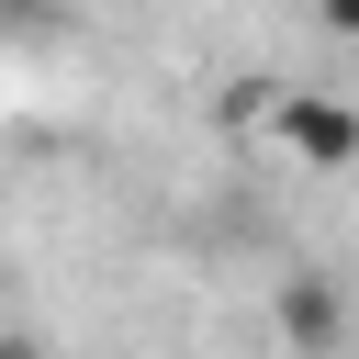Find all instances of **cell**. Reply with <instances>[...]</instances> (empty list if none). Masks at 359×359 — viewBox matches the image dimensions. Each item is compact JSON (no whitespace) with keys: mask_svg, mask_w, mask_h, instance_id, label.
Segmentation results:
<instances>
[{"mask_svg":"<svg viewBox=\"0 0 359 359\" xmlns=\"http://www.w3.org/2000/svg\"><path fill=\"white\" fill-rule=\"evenodd\" d=\"M0 359H56V348H45L34 325H0Z\"/></svg>","mask_w":359,"mask_h":359,"instance_id":"obj_4","label":"cell"},{"mask_svg":"<svg viewBox=\"0 0 359 359\" xmlns=\"http://www.w3.org/2000/svg\"><path fill=\"white\" fill-rule=\"evenodd\" d=\"M258 123H269V146H280L303 180H337V168H359V101H348V90H303V79H269Z\"/></svg>","mask_w":359,"mask_h":359,"instance_id":"obj_1","label":"cell"},{"mask_svg":"<svg viewBox=\"0 0 359 359\" xmlns=\"http://www.w3.org/2000/svg\"><path fill=\"white\" fill-rule=\"evenodd\" d=\"M67 34V0H0V45H45Z\"/></svg>","mask_w":359,"mask_h":359,"instance_id":"obj_3","label":"cell"},{"mask_svg":"<svg viewBox=\"0 0 359 359\" xmlns=\"http://www.w3.org/2000/svg\"><path fill=\"white\" fill-rule=\"evenodd\" d=\"M314 22L325 34H359V0H314Z\"/></svg>","mask_w":359,"mask_h":359,"instance_id":"obj_5","label":"cell"},{"mask_svg":"<svg viewBox=\"0 0 359 359\" xmlns=\"http://www.w3.org/2000/svg\"><path fill=\"white\" fill-rule=\"evenodd\" d=\"M269 337H280L292 359H348L359 303L337 292V269H280V280H269Z\"/></svg>","mask_w":359,"mask_h":359,"instance_id":"obj_2","label":"cell"}]
</instances>
